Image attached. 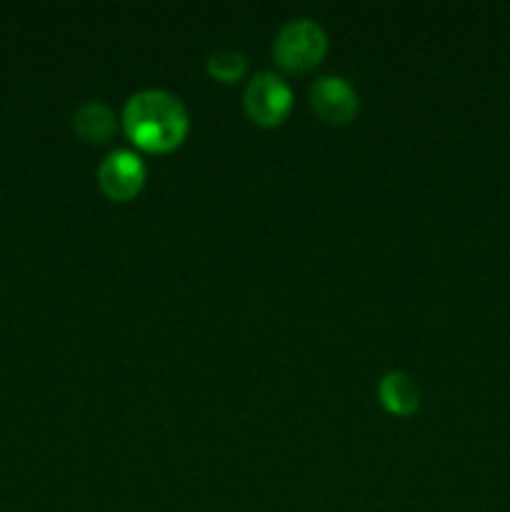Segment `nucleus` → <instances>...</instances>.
<instances>
[{
    "instance_id": "obj_4",
    "label": "nucleus",
    "mask_w": 510,
    "mask_h": 512,
    "mask_svg": "<svg viewBox=\"0 0 510 512\" xmlns=\"http://www.w3.org/2000/svg\"><path fill=\"white\" fill-rule=\"evenodd\" d=\"M98 183L108 198L125 200L135 198L145 185V165L140 155L130 150H113L98 168Z\"/></svg>"
},
{
    "instance_id": "obj_8",
    "label": "nucleus",
    "mask_w": 510,
    "mask_h": 512,
    "mask_svg": "<svg viewBox=\"0 0 510 512\" xmlns=\"http://www.w3.org/2000/svg\"><path fill=\"white\" fill-rule=\"evenodd\" d=\"M245 68H248V63L235 50H215L208 58V73L223 83H235V80L243 78Z\"/></svg>"
},
{
    "instance_id": "obj_3",
    "label": "nucleus",
    "mask_w": 510,
    "mask_h": 512,
    "mask_svg": "<svg viewBox=\"0 0 510 512\" xmlns=\"http://www.w3.org/2000/svg\"><path fill=\"white\" fill-rule=\"evenodd\" d=\"M245 113L250 120L263 128H273L285 120L293 105V93L290 85L275 73H258L245 88Z\"/></svg>"
},
{
    "instance_id": "obj_2",
    "label": "nucleus",
    "mask_w": 510,
    "mask_h": 512,
    "mask_svg": "<svg viewBox=\"0 0 510 512\" xmlns=\"http://www.w3.org/2000/svg\"><path fill=\"white\" fill-rule=\"evenodd\" d=\"M328 50V38L323 28L308 18L290 20L278 33L273 45L275 60L288 73H305L323 60Z\"/></svg>"
},
{
    "instance_id": "obj_7",
    "label": "nucleus",
    "mask_w": 510,
    "mask_h": 512,
    "mask_svg": "<svg viewBox=\"0 0 510 512\" xmlns=\"http://www.w3.org/2000/svg\"><path fill=\"white\" fill-rule=\"evenodd\" d=\"M73 128L88 143H105L115 133V115L108 105L85 103L75 113Z\"/></svg>"
},
{
    "instance_id": "obj_5",
    "label": "nucleus",
    "mask_w": 510,
    "mask_h": 512,
    "mask_svg": "<svg viewBox=\"0 0 510 512\" xmlns=\"http://www.w3.org/2000/svg\"><path fill=\"white\" fill-rule=\"evenodd\" d=\"M310 105L325 123H348L358 113V93L348 80L325 75L310 88Z\"/></svg>"
},
{
    "instance_id": "obj_6",
    "label": "nucleus",
    "mask_w": 510,
    "mask_h": 512,
    "mask_svg": "<svg viewBox=\"0 0 510 512\" xmlns=\"http://www.w3.org/2000/svg\"><path fill=\"white\" fill-rule=\"evenodd\" d=\"M378 395L383 408L393 415H410L420 405V390L415 388L413 378L405 373H398V370L388 373L380 380Z\"/></svg>"
},
{
    "instance_id": "obj_1",
    "label": "nucleus",
    "mask_w": 510,
    "mask_h": 512,
    "mask_svg": "<svg viewBox=\"0 0 510 512\" xmlns=\"http://www.w3.org/2000/svg\"><path fill=\"white\" fill-rule=\"evenodd\" d=\"M123 128L138 148L168 153L188 133V113L175 95L165 90H140L125 103Z\"/></svg>"
}]
</instances>
